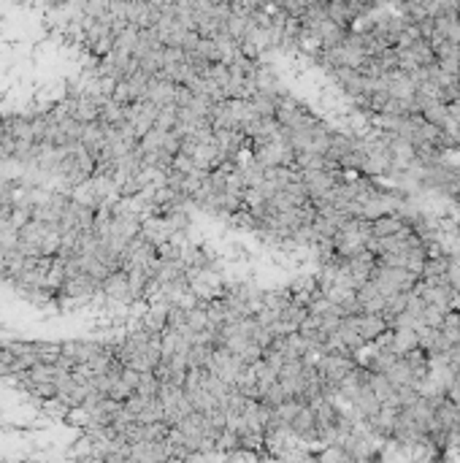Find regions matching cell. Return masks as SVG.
<instances>
[{"mask_svg": "<svg viewBox=\"0 0 460 463\" xmlns=\"http://www.w3.org/2000/svg\"><path fill=\"white\" fill-rule=\"evenodd\" d=\"M368 282H371L384 298H393V295H398V293H412L414 285H417L420 279L414 277V274H409L406 268H384V265H376Z\"/></svg>", "mask_w": 460, "mask_h": 463, "instance_id": "1", "label": "cell"}, {"mask_svg": "<svg viewBox=\"0 0 460 463\" xmlns=\"http://www.w3.org/2000/svg\"><path fill=\"white\" fill-rule=\"evenodd\" d=\"M206 371L217 377V379H222L225 385H236V379H238V374L244 371V363L238 360V358L228 353L225 347H214V353L209 358V363H206Z\"/></svg>", "mask_w": 460, "mask_h": 463, "instance_id": "2", "label": "cell"}, {"mask_svg": "<svg viewBox=\"0 0 460 463\" xmlns=\"http://www.w3.org/2000/svg\"><path fill=\"white\" fill-rule=\"evenodd\" d=\"M347 323L352 325L355 331H357V336L366 341V344H374L379 336H384L390 331V325H387V320H384L382 314H357V317H350Z\"/></svg>", "mask_w": 460, "mask_h": 463, "instance_id": "3", "label": "cell"}, {"mask_svg": "<svg viewBox=\"0 0 460 463\" xmlns=\"http://www.w3.org/2000/svg\"><path fill=\"white\" fill-rule=\"evenodd\" d=\"M355 301L360 307V314H384V307H387V298L371 282H366L363 287H357Z\"/></svg>", "mask_w": 460, "mask_h": 463, "instance_id": "4", "label": "cell"}, {"mask_svg": "<svg viewBox=\"0 0 460 463\" xmlns=\"http://www.w3.org/2000/svg\"><path fill=\"white\" fill-rule=\"evenodd\" d=\"M409 228L401 217L396 215H387V217H379V219H374L371 222V239H390V236H398Z\"/></svg>", "mask_w": 460, "mask_h": 463, "instance_id": "5", "label": "cell"}, {"mask_svg": "<svg viewBox=\"0 0 460 463\" xmlns=\"http://www.w3.org/2000/svg\"><path fill=\"white\" fill-rule=\"evenodd\" d=\"M414 347H417V333H414V328H398V331H393L390 350H393L396 355L403 358L406 353H412Z\"/></svg>", "mask_w": 460, "mask_h": 463, "instance_id": "6", "label": "cell"}, {"mask_svg": "<svg viewBox=\"0 0 460 463\" xmlns=\"http://www.w3.org/2000/svg\"><path fill=\"white\" fill-rule=\"evenodd\" d=\"M317 461L320 463H344L347 461V450L338 447V445H328V447H322V452L317 455Z\"/></svg>", "mask_w": 460, "mask_h": 463, "instance_id": "7", "label": "cell"}, {"mask_svg": "<svg viewBox=\"0 0 460 463\" xmlns=\"http://www.w3.org/2000/svg\"><path fill=\"white\" fill-rule=\"evenodd\" d=\"M447 401H452L455 406H460V379H455L452 385L447 387Z\"/></svg>", "mask_w": 460, "mask_h": 463, "instance_id": "8", "label": "cell"}]
</instances>
